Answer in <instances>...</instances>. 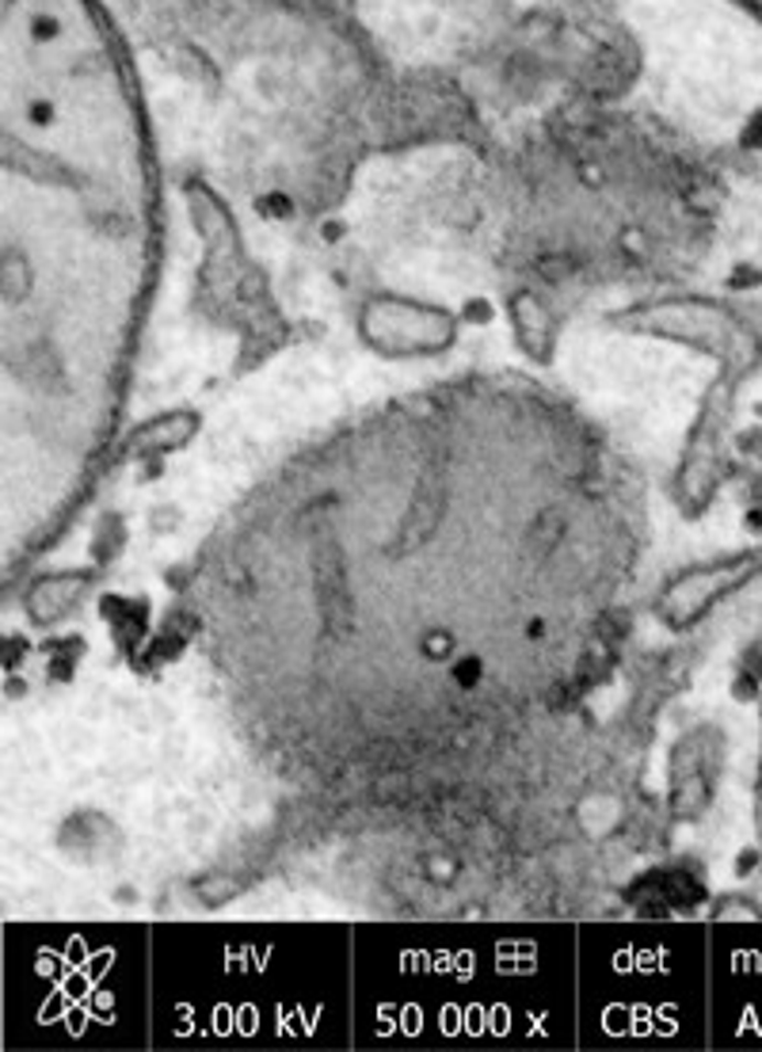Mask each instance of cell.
Here are the masks:
<instances>
[{
  "label": "cell",
  "instance_id": "1",
  "mask_svg": "<svg viewBox=\"0 0 762 1052\" xmlns=\"http://www.w3.org/2000/svg\"><path fill=\"white\" fill-rule=\"evenodd\" d=\"M477 675H480V664H477V660H466V664L458 668V679H461V683H477Z\"/></svg>",
  "mask_w": 762,
  "mask_h": 1052
}]
</instances>
